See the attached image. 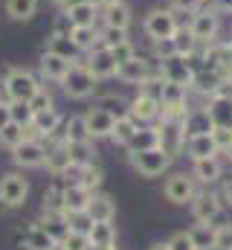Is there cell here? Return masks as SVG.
<instances>
[{"label":"cell","mask_w":232,"mask_h":250,"mask_svg":"<svg viewBox=\"0 0 232 250\" xmlns=\"http://www.w3.org/2000/svg\"><path fill=\"white\" fill-rule=\"evenodd\" d=\"M87 239H90V245H93V248H108V245H114V242H116L114 224H111V221H93V227H90Z\"/></svg>","instance_id":"obj_32"},{"label":"cell","mask_w":232,"mask_h":250,"mask_svg":"<svg viewBox=\"0 0 232 250\" xmlns=\"http://www.w3.org/2000/svg\"><path fill=\"white\" fill-rule=\"evenodd\" d=\"M96 250H116L114 245H108V248H96Z\"/></svg>","instance_id":"obj_58"},{"label":"cell","mask_w":232,"mask_h":250,"mask_svg":"<svg viewBox=\"0 0 232 250\" xmlns=\"http://www.w3.org/2000/svg\"><path fill=\"white\" fill-rule=\"evenodd\" d=\"M47 53H56L61 59H67V62H78V47H76V41L70 38V35H61V32H53L50 38H47Z\"/></svg>","instance_id":"obj_25"},{"label":"cell","mask_w":232,"mask_h":250,"mask_svg":"<svg viewBox=\"0 0 232 250\" xmlns=\"http://www.w3.org/2000/svg\"><path fill=\"white\" fill-rule=\"evenodd\" d=\"M41 0H3V9L12 21H32L38 15Z\"/></svg>","instance_id":"obj_28"},{"label":"cell","mask_w":232,"mask_h":250,"mask_svg":"<svg viewBox=\"0 0 232 250\" xmlns=\"http://www.w3.org/2000/svg\"><path fill=\"white\" fill-rule=\"evenodd\" d=\"M90 239L84 236V233H76V230H70L67 233V239L61 242V250H90Z\"/></svg>","instance_id":"obj_45"},{"label":"cell","mask_w":232,"mask_h":250,"mask_svg":"<svg viewBox=\"0 0 232 250\" xmlns=\"http://www.w3.org/2000/svg\"><path fill=\"white\" fill-rule=\"evenodd\" d=\"M99 18H102V23L111 26V29H128L131 21H134V18H131V9H128L122 0H119V3H111V6H102V15H99Z\"/></svg>","instance_id":"obj_23"},{"label":"cell","mask_w":232,"mask_h":250,"mask_svg":"<svg viewBox=\"0 0 232 250\" xmlns=\"http://www.w3.org/2000/svg\"><path fill=\"white\" fill-rule=\"evenodd\" d=\"M12 160H15L20 169H38V166H44V160H47V148H44V143H41L38 137H26L23 143H18V146L12 148Z\"/></svg>","instance_id":"obj_6"},{"label":"cell","mask_w":232,"mask_h":250,"mask_svg":"<svg viewBox=\"0 0 232 250\" xmlns=\"http://www.w3.org/2000/svg\"><path fill=\"white\" fill-rule=\"evenodd\" d=\"M23 248L26 250H56L58 245L53 242V236H50L41 224H35V227H29V230L23 233Z\"/></svg>","instance_id":"obj_31"},{"label":"cell","mask_w":232,"mask_h":250,"mask_svg":"<svg viewBox=\"0 0 232 250\" xmlns=\"http://www.w3.org/2000/svg\"><path fill=\"white\" fill-rule=\"evenodd\" d=\"M78 3H87V0H56V6L64 12V9H70V6H78Z\"/></svg>","instance_id":"obj_53"},{"label":"cell","mask_w":232,"mask_h":250,"mask_svg":"<svg viewBox=\"0 0 232 250\" xmlns=\"http://www.w3.org/2000/svg\"><path fill=\"white\" fill-rule=\"evenodd\" d=\"M186 151L192 160H203V157H215L218 146H215L212 134H194V137H186Z\"/></svg>","instance_id":"obj_24"},{"label":"cell","mask_w":232,"mask_h":250,"mask_svg":"<svg viewBox=\"0 0 232 250\" xmlns=\"http://www.w3.org/2000/svg\"><path fill=\"white\" fill-rule=\"evenodd\" d=\"M9 114H12V123L23 125V128H29L32 125V108H29V102H9Z\"/></svg>","instance_id":"obj_42"},{"label":"cell","mask_w":232,"mask_h":250,"mask_svg":"<svg viewBox=\"0 0 232 250\" xmlns=\"http://www.w3.org/2000/svg\"><path fill=\"white\" fill-rule=\"evenodd\" d=\"M70 64H73V62H67V59L56 56V53H47V50H44V56H41V73H44V79L61 82V79L67 76Z\"/></svg>","instance_id":"obj_29"},{"label":"cell","mask_w":232,"mask_h":250,"mask_svg":"<svg viewBox=\"0 0 232 250\" xmlns=\"http://www.w3.org/2000/svg\"><path fill=\"white\" fill-rule=\"evenodd\" d=\"M125 38H128V29H111V26H105L99 32V47H114V44L125 41Z\"/></svg>","instance_id":"obj_46"},{"label":"cell","mask_w":232,"mask_h":250,"mask_svg":"<svg viewBox=\"0 0 232 250\" xmlns=\"http://www.w3.org/2000/svg\"><path fill=\"white\" fill-rule=\"evenodd\" d=\"M206 111H209V117H212L215 128H218V125L232 128V96H227L224 90H221V93H215V96H209Z\"/></svg>","instance_id":"obj_19"},{"label":"cell","mask_w":232,"mask_h":250,"mask_svg":"<svg viewBox=\"0 0 232 250\" xmlns=\"http://www.w3.org/2000/svg\"><path fill=\"white\" fill-rule=\"evenodd\" d=\"M128 114H131L136 123H151V120H157V117H160V96L151 93L148 87L139 90V93L128 102Z\"/></svg>","instance_id":"obj_8"},{"label":"cell","mask_w":232,"mask_h":250,"mask_svg":"<svg viewBox=\"0 0 232 250\" xmlns=\"http://www.w3.org/2000/svg\"><path fill=\"white\" fill-rule=\"evenodd\" d=\"M189 236H192V242H194L197 250H215V236H218V230H215L212 224H194V227L189 230Z\"/></svg>","instance_id":"obj_35"},{"label":"cell","mask_w":232,"mask_h":250,"mask_svg":"<svg viewBox=\"0 0 232 250\" xmlns=\"http://www.w3.org/2000/svg\"><path fill=\"white\" fill-rule=\"evenodd\" d=\"M70 38L76 41V47H78L81 53L99 47V29H96V26H73V29H70Z\"/></svg>","instance_id":"obj_34"},{"label":"cell","mask_w":232,"mask_h":250,"mask_svg":"<svg viewBox=\"0 0 232 250\" xmlns=\"http://www.w3.org/2000/svg\"><path fill=\"white\" fill-rule=\"evenodd\" d=\"M151 250H172V248H169V242H166V245H154Z\"/></svg>","instance_id":"obj_56"},{"label":"cell","mask_w":232,"mask_h":250,"mask_svg":"<svg viewBox=\"0 0 232 250\" xmlns=\"http://www.w3.org/2000/svg\"><path fill=\"white\" fill-rule=\"evenodd\" d=\"M29 195V181L20 172H9L0 178V204L6 207H20Z\"/></svg>","instance_id":"obj_7"},{"label":"cell","mask_w":232,"mask_h":250,"mask_svg":"<svg viewBox=\"0 0 232 250\" xmlns=\"http://www.w3.org/2000/svg\"><path fill=\"white\" fill-rule=\"evenodd\" d=\"M157 134H160V148H163L169 157H177V154L186 148L183 120H163V125L157 128Z\"/></svg>","instance_id":"obj_9"},{"label":"cell","mask_w":232,"mask_h":250,"mask_svg":"<svg viewBox=\"0 0 232 250\" xmlns=\"http://www.w3.org/2000/svg\"><path fill=\"white\" fill-rule=\"evenodd\" d=\"M163 192H166V198L172 201V204H186V201H192L194 198V178L192 175H183V172H177V175H172L169 181H166V187H163Z\"/></svg>","instance_id":"obj_13"},{"label":"cell","mask_w":232,"mask_h":250,"mask_svg":"<svg viewBox=\"0 0 232 250\" xmlns=\"http://www.w3.org/2000/svg\"><path fill=\"white\" fill-rule=\"evenodd\" d=\"M84 123H87V134H90V140H102V137H111L114 123H116V114L105 111V108H93V111L84 114Z\"/></svg>","instance_id":"obj_15"},{"label":"cell","mask_w":232,"mask_h":250,"mask_svg":"<svg viewBox=\"0 0 232 250\" xmlns=\"http://www.w3.org/2000/svg\"><path fill=\"white\" fill-rule=\"evenodd\" d=\"M61 123L64 120H61V114H58L56 108H47V111H38L32 117V131H35V137H50Z\"/></svg>","instance_id":"obj_30"},{"label":"cell","mask_w":232,"mask_h":250,"mask_svg":"<svg viewBox=\"0 0 232 250\" xmlns=\"http://www.w3.org/2000/svg\"><path fill=\"white\" fill-rule=\"evenodd\" d=\"M111 50V56H114V62L116 64H125V62H131L134 56H136V50H134V44L125 38V41H119V44H114V47H108Z\"/></svg>","instance_id":"obj_44"},{"label":"cell","mask_w":232,"mask_h":250,"mask_svg":"<svg viewBox=\"0 0 232 250\" xmlns=\"http://www.w3.org/2000/svg\"><path fill=\"white\" fill-rule=\"evenodd\" d=\"M44 166H47V172H53L56 178H58V175H67L70 169H76V166H73V157H70L67 143H58L56 148H50V151H47Z\"/></svg>","instance_id":"obj_21"},{"label":"cell","mask_w":232,"mask_h":250,"mask_svg":"<svg viewBox=\"0 0 232 250\" xmlns=\"http://www.w3.org/2000/svg\"><path fill=\"white\" fill-rule=\"evenodd\" d=\"M12 123V114H9V102H0V128Z\"/></svg>","instance_id":"obj_52"},{"label":"cell","mask_w":232,"mask_h":250,"mask_svg":"<svg viewBox=\"0 0 232 250\" xmlns=\"http://www.w3.org/2000/svg\"><path fill=\"white\" fill-rule=\"evenodd\" d=\"M154 53H157V62H166V59L177 56V50H174V38H163V41H154Z\"/></svg>","instance_id":"obj_48"},{"label":"cell","mask_w":232,"mask_h":250,"mask_svg":"<svg viewBox=\"0 0 232 250\" xmlns=\"http://www.w3.org/2000/svg\"><path fill=\"white\" fill-rule=\"evenodd\" d=\"M212 140H215L218 151H227V148L232 146V128H224V125L212 128Z\"/></svg>","instance_id":"obj_47"},{"label":"cell","mask_w":232,"mask_h":250,"mask_svg":"<svg viewBox=\"0 0 232 250\" xmlns=\"http://www.w3.org/2000/svg\"><path fill=\"white\" fill-rule=\"evenodd\" d=\"M172 38H174V50H177V56H194V50H197V38L192 35L189 26H180Z\"/></svg>","instance_id":"obj_38"},{"label":"cell","mask_w":232,"mask_h":250,"mask_svg":"<svg viewBox=\"0 0 232 250\" xmlns=\"http://www.w3.org/2000/svg\"><path fill=\"white\" fill-rule=\"evenodd\" d=\"M26 140V128L18 123H9L6 128H0V146H6V148H15L18 143H23Z\"/></svg>","instance_id":"obj_41"},{"label":"cell","mask_w":232,"mask_h":250,"mask_svg":"<svg viewBox=\"0 0 232 250\" xmlns=\"http://www.w3.org/2000/svg\"><path fill=\"white\" fill-rule=\"evenodd\" d=\"M169 248L172 250H197L189 233H177V236H172V239H169Z\"/></svg>","instance_id":"obj_50"},{"label":"cell","mask_w":232,"mask_h":250,"mask_svg":"<svg viewBox=\"0 0 232 250\" xmlns=\"http://www.w3.org/2000/svg\"><path fill=\"white\" fill-rule=\"evenodd\" d=\"M203 59L212 64V67H218L230 79L232 76V41H224V44L212 41V44H206V56Z\"/></svg>","instance_id":"obj_18"},{"label":"cell","mask_w":232,"mask_h":250,"mask_svg":"<svg viewBox=\"0 0 232 250\" xmlns=\"http://www.w3.org/2000/svg\"><path fill=\"white\" fill-rule=\"evenodd\" d=\"M172 6L169 9H174V12H194L197 9V0H169Z\"/></svg>","instance_id":"obj_51"},{"label":"cell","mask_w":232,"mask_h":250,"mask_svg":"<svg viewBox=\"0 0 232 250\" xmlns=\"http://www.w3.org/2000/svg\"><path fill=\"white\" fill-rule=\"evenodd\" d=\"M224 201H227V204H232V178L224 184Z\"/></svg>","instance_id":"obj_55"},{"label":"cell","mask_w":232,"mask_h":250,"mask_svg":"<svg viewBox=\"0 0 232 250\" xmlns=\"http://www.w3.org/2000/svg\"><path fill=\"white\" fill-rule=\"evenodd\" d=\"M221 175H224V166L218 157H203V160H194V166H192V178L206 184V187L221 181Z\"/></svg>","instance_id":"obj_22"},{"label":"cell","mask_w":232,"mask_h":250,"mask_svg":"<svg viewBox=\"0 0 232 250\" xmlns=\"http://www.w3.org/2000/svg\"><path fill=\"white\" fill-rule=\"evenodd\" d=\"M41 227L53 236V242H56V245H61V242L67 239V233H70V221H67V215H64V212H50V215H47V221H44Z\"/></svg>","instance_id":"obj_33"},{"label":"cell","mask_w":232,"mask_h":250,"mask_svg":"<svg viewBox=\"0 0 232 250\" xmlns=\"http://www.w3.org/2000/svg\"><path fill=\"white\" fill-rule=\"evenodd\" d=\"M212 117H209V111L206 108H192L186 117H183V131H186V137H194V134H212Z\"/></svg>","instance_id":"obj_20"},{"label":"cell","mask_w":232,"mask_h":250,"mask_svg":"<svg viewBox=\"0 0 232 250\" xmlns=\"http://www.w3.org/2000/svg\"><path fill=\"white\" fill-rule=\"evenodd\" d=\"M160 76L166 82H177L183 87H192V79H194V67L186 56H172L166 62H160Z\"/></svg>","instance_id":"obj_10"},{"label":"cell","mask_w":232,"mask_h":250,"mask_svg":"<svg viewBox=\"0 0 232 250\" xmlns=\"http://www.w3.org/2000/svg\"><path fill=\"white\" fill-rule=\"evenodd\" d=\"M96 82H99V79L87 70V64L73 62L70 64V70H67V76H64L58 84L64 87V93H67L70 99H87V96H93Z\"/></svg>","instance_id":"obj_2"},{"label":"cell","mask_w":232,"mask_h":250,"mask_svg":"<svg viewBox=\"0 0 232 250\" xmlns=\"http://www.w3.org/2000/svg\"><path fill=\"white\" fill-rule=\"evenodd\" d=\"M131 163H134V169L142 178H160L172 166V157L163 148H148V151H134L131 154Z\"/></svg>","instance_id":"obj_4"},{"label":"cell","mask_w":232,"mask_h":250,"mask_svg":"<svg viewBox=\"0 0 232 250\" xmlns=\"http://www.w3.org/2000/svg\"><path fill=\"white\" fill-rule=\"evenodd\" d=\"M139 128V123L131 117V114H122V117H116V123H114V131H111V140L114 143H128L131 137H134V131Z\"/></svg>","instance_id":"obj_36"},{"label":"cell","mask_w":232,"mask_h":250,"mask_svg":"<svg viewBox=\"0 0 232 250\" xmlns=\"http://www.w3.org/2000/svg\"><path fill=\"white\" fill-rule=\"evenodd\" d=\"M76 172L81 175V178H78L76 184H81L84 189H90V192H93V189L102 187V178H105V175H102V169H99V166L87 163V166H76Z\"/></svg>","instance_id":"obj_40"},{"label":"cell","mask_w":232,"mask_h":250,"mask_svg":"<svg viewBox=\"0 0 232 250\" xmlns=\"http://www.w3.org/2000/svg\"><path fill=\"white\" fill-rule=\"evenodd\" d=\"M38 87V79L23 67H9L3 76V93L9 96V102H29Z\"/></svg>","instance_id":"obj_1"},{"label":"cell","mask_w":232,"mask_h":250,"mask_svg":"<svg viewBox=\"0 0 232 250\" xmlns=\"http://www.w3.org/2000/svg\"><path fill=\"white\" fill-rule=\"evenodd\" d=\"M67 148H70L73 166H87V163H93V154H96V148H93V140H81V143H67Z\"/></svg>","instance_id":"obj_37"},{"label":"cell","mask_w":232,"mask_h":250,"mask_svg":"<svg viewBox=\"0 0 232 250\" xmlns=\"http://www.w3.org/2000/svg\"><path fill=\"white\" fill-rule=\"evenodd\" d=\"M29 108H32V114L47 111V108H56V105H53V93H50L47 87H38V90L32 93V99H29Z\"/></svg>","instance_id":"obj_43"},{"label":"cell","mask_w":232,"mask_h":250,"mask_svg":"<svg viewBox=\"0 0 232 250\" xmlns=\"http://www.w3.org/2000/svg\"><path fill=\"white\" fill-rule=\"evenodd\" d=\"M218 9H194L192 12V21H189V29L192 35L197 38V44H212L221 32V21L215 15Z\"/></svg>","instance_id":"obj_5"},{"label":"cell","mask_w":232,"mask_h":250,"mask_svg":"<svg viewBox=\"0 0 232 250\" xmlns=\"http://www.w3.org/2000/svg\"><path fill=\"white\" fill-rule=\"evenodd\" d=\"M64 137H67V143H81V140H90L84 117H70V120H64Z\"/></svg>","instance_id":"obj_39"},{"label":"cell","mask_w":232,"mask_h":250,"mask_svg":"<svg viewBox=\"0 0 232 250\" xmlns=\"http://www.w3.org/2000/svg\"><path fill=\"white\" fill-rule=\"evenodd\" d=\"M84 212L90 215V221H114L116 204L108 195H90V204H87Z\"/></svg>","instance_id":"obj_26"},{"label":"cell","mask_w":232,"mask_h":250,"mask_svg":"<svg viewBox=\"0 0 232 250\" xmlns=\"http://www.w3.org/2000/svg\"><path fill=\"white\" fill-rule=\"evenodd\" d=\"M227 157H230V160H232V146H230V148H227Z\"/></svg>","instance_id":"obj_59"},{"label":"cell","mask_w":232,"mask_h":250,"mask_svg":"<svg viewBox=\"0 0 232 250\" xmlns=\"http://www.w3.org/2000/svg\"><path fill=\"white\" fill-rule=\"evenodd\" d=\"M99 6H111V3H119V0H96Z\"/></svg>","instance_id":"obj_57"},{"label":"cell","mask_w":232,"mask_h":250,"mask_svg":"<svg viewBox=\"0 0 232 250\" xmlns=\"http://www.w3.org/2000/svg\"><path fill=\"white\" fill-rule=\"evenodd\" d=\"M215 9L218 12H232V0H215Z\"/></svg>","instance_id":"obj_54"},{"label":"cell","mask_w":232,"mask_h":250,"mask_svg":"<svg viewBox=\"0 0 232 250\" xmlns=\"http://www.w3.org/2000/svg\"><path fill=\"white\" fill-rule=\"evenodd\" d=\"M90 189H84L81 184H67L61 192V201H64V215H73V212H84L87 204H90Z\"/></svg>","instance_id":"obj_17"},{"label":"cell","mask_w":232,"mask_h":250,"mask_svg":"<svg viewBox=\"0 0 232 250\" xmlns=\"http://www.w3.org/2000/svg\"><path fill=\"white\" fill-rule=\"evenodd\" d=\"M64 15H67V21L73 26H96V21L102 15V6L96 0H87V3H78V6L64 9Z\"/></svg>","instance_id":"obj_16"},{"label":"cell","mask_w":232,"mask_h":250,"mask_svg":"<svg viewBox=\"0 0 232 250\" xmlns=\"http://www.w3.org/2000/svg\"><path fill=\"white\" fill-rule=\"evenodd\" d=\"M125 146H128V151H131V154H134V151L160 148V134H157V128H136V131H134V137H131Z\"/></svg>","instance_id":"obj_27"},{"label":"cell","mask_w":232,"mask_h":250,"mask_svg":"<svg viewBox=\"0 0 232 250\" xmlns=\"http://www.w3.org/2000/svg\"><path fill=\"white\" fill-rule=\"evenodd\" d=\"M116 79H119V82H125V84H145V82H151V79H154V73H151V62H145V59L134 56L131 62L119 64Z\"/></svg>","instance_id":"obj_11"},{"label":"cell","mask_w":232,"mask_h":250,"mask_svg":"<svg viewBox=\"0 0 232 250\" xmlns=\"http://www.w3.org/2000/svg\"><path fill=\"white\" fill-rule=\"evenodd\" d=\"M90 56H87V70L96 76V79H111L116 76V70H119V64L114 62V56H111V50L108 47H93V50H87Z\"/></svg>","instance_id":"obj_14"},{"label":"cell","mask_w":232,"mask_h":250,"mask_svg":"<svg viewBox=\"0 0 232 250\" xmlns=\"http://www.w3.org/2000/svg\"><path fill=\"white\" fill-rule=\"evenodd\" d=\"M192 212L200 224H212L221 215V198L215 192H194L192 198Z\"/></svg>","instance_id":"obj_12"},{"label":"cell","mask_w":232,"mask_h":250,"mask_svg":"<svg viewBox=\"0 0 232 250\" xmlns=\"http://www.w3.org/2000/svg\"><path fill=\"white\" fill-rule=\"evenodd\" d=\"M142 29L151 41H163V38H172L180 29V21H177L174 9H151L142 21Z\"/></svg>","instance_id":"obj_3"},{"label":"cell","mask_w":232,"mask_h":250,"mask_svg":"<svg viewBox=\"0 0 232 250\" xmlns=\"http://www.w3.org/2000/svg\"><path fill=\"white\" fill-rule=\"evenodd\" d=\"M215 250H232V224L218 227V236H215Z\"/></svg>","instance_id":"obj_49"}]
</instances>
